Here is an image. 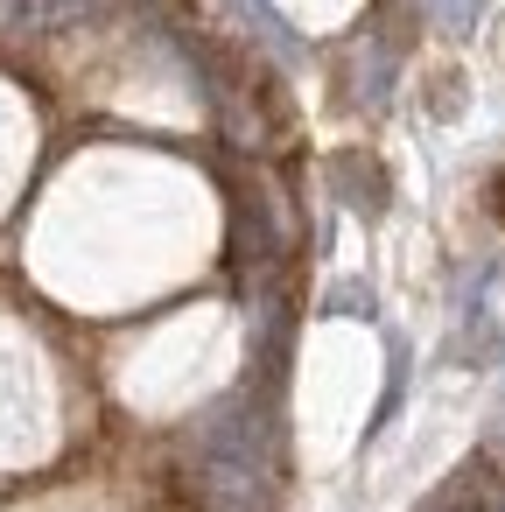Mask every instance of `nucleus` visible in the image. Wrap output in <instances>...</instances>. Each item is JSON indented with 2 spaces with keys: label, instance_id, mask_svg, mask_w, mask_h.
<instances>
[{
  "label": "nucleus",
  "instance_id": "nucleus-1",
  "mask_svg": "<svg viewBox=\"0 0 505 512\" xmlns=\"http://www.w3.org/2000/svg\"><path fill=\"white\" fill-rule=\"evenodd\" d=\"M330 169H337V190H351L358 211H379V204H386V183H379V169H372L365 155H337Z\"/></svg>",
  "mask_w": 505,
  "mask_h": 512
},
{
  "label": "nucleus",
  "instance_id": "nucleus-2",
  "mask_svg": "<svg viewBox=\"0 0 505 512\" xmlns=\"http://www.w3.org/2000/svg\"><path fill=\"white\" fill-rule=\"evenodd\" d=\"M498 218H505V176H498Z\"/></svg>",
  "mask_w": 505,
  "mask_h": 512
}]
</instances>
